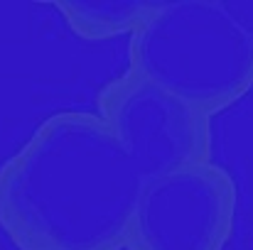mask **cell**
Returning <instances> with one entry per match:
<instances>
[{
  "instance_id": "8992f818",
  "label": "cell",
  "mask_w": 253,
  "mask_h": 250,
  "mask_svg": "<svg viewBox=\"0 0 253 250\" xmlns=\"http://www.w3.org/2000/svg\"><path fill=\"white\" fill-rule=\"evenodd\" d=\"M229 12L244 27V32L253 39V0H226Z\"/></svg>"
},
{
  "instance_id": "277c9868",
  "label": "cell",
  "mask_w": 253,
  "mask_h": 250,
  "mask_svg": "<svg viewBox=\"0 0 253 250\" xmlns=\"http://www.w3.org/2000/svg\"><path fill=\"white\" fill-rule=\"evenodd\" d=\"M98 115L148 179L211 155V118L130 69L98 93Z\"/></svg>"
},
{
  "instance_id": "7a4b0ae2",
  "label": "cell",
  "mask_w": 253,
  "mask_h": 250,
  "mask_svg": "<svg viewBox=\"0 0 253 250\" xmlns=\"http://www.w3.org/2000/svg\"><path fill=\"white\" fill-rule=\"evenodd\" d=\"M130 71L211 118L253 88V39L226 0L158 2L130 35Z\"/></svg>"
},
{
  "instance_id": "5b68a950",
  "label": "cell",
  "mask_w": 253,
  "mask_h": 250,
  "mask_svg": "<svg viewBox=\"0 0 253 250\" xmlns=\"http://www.w3.org/2000/svg\"><path fill=\"white\" fill-rule=\"evenodd\" d=\"M160 0H67L52 2L69 30L88 42L133 35L158 7Z\"/></svg>"
},
{
  "instance_id": "3957f363",
  "label": "cell",
  "mask_w": 253,
  "mask_h": 250,
  "mask_svg": "<svg viewBox=\"0 0 253 250\" xmlns=\"http://www.w3.org/2000/svg\"><path fill=\"white\" fill-rule=\"evenodd\" d=\"M234 221V177L211 160L184 165L143 184L126 248L224 250Z\"/></svg>"
},
{
  "instance_id": "6da1fadb",
  "label": "cell",
  "mask_w": 253,
  "mask_h": 250,
  "mask_svg": "<svg viewBox=\"0 0 253 250\" xmlns=\"http://www.w3.org/2000/svg\"><path fill=\"white\" fill-rule=\"evenodd\" d=\"M145 181L98 113H54L0 167V226L22 250H121Z\"/></svg>"
}]
</instances>
